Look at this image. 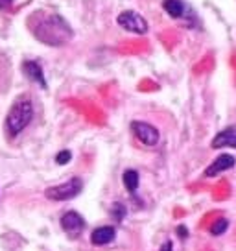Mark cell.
I'll return each instance as SVG.
<instances>
[{
  "instance_id": "6da1fadb",
  "label": "cell",
  "mask_w": 236,
  "mask_h": 251,
  "mask_svg": "<svg viewBox=\"0 0 236 251\" xmlns=\"http://www.w3.org/2000/svg\"><path fill=\"white\" fill-rule=\"evenodd\" d=\"M37 24L32 26L33 35L50 47H61L72 37L71 26L59 15H35Z\"/></svg>"
},
{
  "instance_id": "7a4b0ae2",
  "label": "cell",
  "mask_w": 236,
  "mask_h": 251,
  "mask_svg": "<svg viewBox=\"0 0 236 251\" xmlns=\"http://www.w3.org/2000/svg\"><path fill=\"white\" fill-rule=\"evenodd\" d=\"M33 118V105L28 98H19L6 117V131L9 137H17Z\"/></svg>"
},
{
  "instance_id": "3957f363",
  "label": "cell",
  "mask_w": 236,
  "mask_h": 251,
  "mask_svg": "<svg viewBox=\"0 0 236 251\" xmlns=\"http://www.w3.org/2000/svg\"><path fill=\"white\" fill-rule=\"evenodd\" d=\"M81 188H83L81 179L79 177H72V179H69L63 185L47 188L45 196L48 200H52V201H67V200H72V198L78 196L79 192H81Z\"/></svg>"
},
{
  "instance_id": "277c9868",
  "label": "cell",
  "mask_w": 236,
  "mask_h": 251,
  "mask_svg": "<svg viewBox=\"0 0 236 251\" xmlns=\"http://www.w3.org/2000/svg\"><path fill=\"white\" fill-rule=\"evenodd\" d=\"M117 23L127 31H133V33H139V35H144L148 33V23L142 15H139L137 11H124L117 17Z\"/></svg>"
},
{
  "instance_id": "5b68a950",
  "label": "cell",
  "mask_w": 236,
  "mask_h": 251,
  "mask_svg": "<svg viewBox=\"0 0 236 251\" xmlns=\"http://www.w3.org/2000/svg\"><path fill=\"white\" fill-rule=\"evenodd\" d=\"M133 133L137 135V139L146 144V146H155L159 142V131L155 126L148 124V122H133L131 124Z\"/></svg>"
},
{
  "instance_id": "8992f818",
  "label": "cell",
  "mask_w": 236,
  "mask_h": 251,
  "mask_svg": "<svg viewBox=\"0 0 236 251\" xmlns=\"http://www.w3.org/2000/svg\"><path fill=\"white\" fill-rule=\"evenodd\" d=\"M61 227H63L69 235H79V233L83 231V227H85V220L81 218L78 212L69 211L61 216Z\"/></svg>"
},
{
  "instance_id": "52a82bcc",
  "label": "cell",
  "mask_w": 236,
  "mask_h": 251,
  "mask_svg": "<svg viewBox=\"0 0 236 251\" xmlns=\"http://www.w3.org/2000/svg\"><path fill=\"white\" fill-rule=\"evenodd\" d=\"M235 165H236L235 157L229 155V153H221L220 157H216V159H214L212 165L205 170V176H207V177H216L218 174L225 172V170H231Z\"/></svg>"
},
{
  "instance_id": "ba28073f",
  "label": "cell",
  "mask_w": 236,
  "mask_h": 251,
  "mask_svg": "<svg viewBox=\"0 0 236 251\" xmlns=\"http://www.w3.org/2000/svg\"><path fill=\"white\" fill-rule=\"evenodd\" d=\"M236 148V126H231L227 129H223L221 133H218L212 141V148Z\"/></svg>"
},
{
  "instance_id": "9c48e42d",
  "label": "cell",
  "mask_w": 236,
  "mask_h": 251,
  "mask_svg": "<svg viewBox=\"0 0 236 251\" xmlns=\"http://www.w3.org/2000/svg\"><path fill=\"white\" fill-rule=\"evenodd\" d=\"M23 71L24 74L28 76V78L35 81V83H39L43 89H47V79H45V74H43V69H41V65L37 61H24L23 63Z\"/></svg>"
},
{
  "instance_id": "30bf717a",
  "label": "cell",
  "mask_w": 236,
  "mask_h": 251,
  "mask_svg": "<svg viewBox=\"0 0 236 251\" xmlns=\"http://www.w3.org/2000/svg\"><path fill=\"white\" fill-rule=\"evenodd\" d=\"M115 227H111V226H105V227H98L93 231V235H91V242L94 244V246H105V244H111L115 240Z\"/></svg>"
},
{
  "instance_id": "8fae6325",
  "label": "cell",
  "mask_w": 236,
  "mask_h": 251,
  "mask_svg": "<svg viewBox=\"0 0 236 251\" xmlns=\"http://www.w3.org/2000/svg\"><path fill=\"white\" fill-rule=\"evenodd\" d=\"M166 13L172 17V19H183L185 17V11H187V6L183 0H165L163 2Z\"/></svg>"
},
{
  "instance_id": "7c38bea8",
  "label": "cell",
  "mask_w": 236,
  "mask_h": 251,
  "mask_svg": "<svg viewBox=\"0 0 236 251\" xmlns=\"http://www.w3.org/2000/svg\"><path fill=\"white\" fill-rule=\"evenodd\" d=\"M122 181H124V185H126V188L129 190V192H137L139 181H141L139 179V172H137V170H126Z\"/></svg>"
},
{
  "instance_id": "4fadbf2b",
  "label": "cell",
  "mask_w": 236,
  "mask_h": 251,
  "mask_svg": "<svg viewBox=\"0 0 236 251\" xmlns=\"http://www.w3.org/2000/svg\"><path fill=\"white\" fill-rule=\"evenodd\" d=\"M229 227V222L225 218H220V220H216L212 226H211V233H212L214 236H218L221 235V233H225Z\"/></svg>"
},
{
  "instance_id": "5bb4252c",
  "label": "cell",
  "mask_w": 236,
  "mask_h": 251,
  "mask_svg": "<svg viewBox=\"0 0 236 251\" xmlns=\"http://www.w3.org/2000/svg\"><path fill=\"white\" fill-rule=\"evenodd\" d=\"M111 212H113V218L120 222V220H124V216H126V207L122 203H115L113 209H111Z\"/></svg>"
},
{
  "instance_id": "9a60e30c",
  "label": "cell",
  "mask_w": 236,
  "mask_h": 251,
  "mask_svg": "<svg viewBox=\"0 0 236 251\" xmlns=\"http://www.w3.org/2000/svg\"><path fill=\"white\" fill-rule=\"evenodd\" d=\"M72 159V153L69 150H63V151H59L57 155H55V163L57 165H67V163H71Z\"/></svg>"
},
{
  "instance_id": "2e32d148",
  "label": "cell",
  "mask_w": 236,
  "mask_h": 251,
  "mask_svg": "<svg viewBox=\"0 0 236 251\" xmlns=\"http://www.w3.org/2000/svg\"><path fill=\"white\" fill-rule=\"evenodd\" d=\"M13 4V0H0V11H4V9H8L9 6Z\"/></svg>"
},
{
  "instance_id": "e0dca14e",
  "label": "cell",
  "mask_w": 236,
  "mask_h": 251,
  "mask_svg": "<svg viewBox=\"0 0 236 251\" xmlns=\"http://www.w3.org/2000/svg\"><path fill=\"white\" fill-rule=\"evenodd\" d=\"M161 251H172V242L163 244V248H161Z\"/></svg>"
},
{
  "instance_id": "ac0fdd59",
  "label": "cell",
  "mask_w": 236,
  "mask_h": 251,
  "mask_svg": "<svg viewBox=\"0 0 236 251\" xmlns=\"http://www.w3.org/2000/svg\"><path fill=\"white\" fill-rule=\"evenodd\" d=\"M179 235L185 238V236H187V227H183V226H181V227H179Z\"/></svg>"
}]
</instances>
